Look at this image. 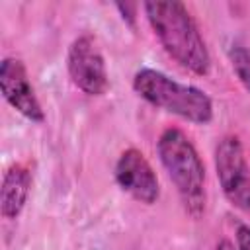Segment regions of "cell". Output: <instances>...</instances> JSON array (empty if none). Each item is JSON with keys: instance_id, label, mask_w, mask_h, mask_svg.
<instances>
[{"instance_id": "cell-1", "label": "cell", "mask_w": 250, "mask_h": 250, "mask_svg": "<svg viewBox=\"0 0 250 250\" xmlns=\"http://www.w3.org/2000/svg\"><path fill=\"white\" fill-rule=\"evenodd\" d=\"M143 8L162 49L186 70L197 76L209 74L211 55L188 8L176 0L146 2Z\"/></svg>"}, {"instance_id": "cell-2", "label": "cell", "mask_w": 250, "mask_h": 250, "mask_svg": "<svg viewBox=\"0 0 250 250\" xmlns=\"http://www.w3.org/2000/svg\"><path fill=\"white\" fill-rule=\"evenodd\" d=\"M156 150L160 164L176 186L184 209L195 219L201 217L207 201L205 168L191 141L186 137L184 131L168 127L160 133Z\"/></svg>"}, {"instance_id": "cell-3", "label": "cell", "mask_w": 250, "mask_h": 250, "mask_svg": "<svg viewBox=\"0 0 250 250\" xmlns=\"http://www.w3.org/2000/svg\"><path fill=\"white\" fill-rule=\"evenodd\" d=\"M133 90L150 105L186 121L207 125L213 119V102L203 90L176 82L160 70L141 68L135 72Z\"/></svg>"}, {"instance_id": "cell-4", "label": "cell", "mask_w": 250, "mask_h": 250, "mask_svg": "<svg viewBox=\"0 0 250 250\" xmlns=\"http://www.w3.org/2000/svg\"><path fill=\"white\" fill-rule=\"evenodd\" d=\"M215 170L225 197L234 207L250 211V166L236 135H225L217 143Z\"/></svg>"}, {"instance_id": "cell-5", "label": "cell", "mask_w": 250, "mask_h": 250, "mask_svg": "<svg viewBox=\"0 0 250 250\" xmlns=\"http://www.w3.org/2000/svg\"><path fill=\"white\" fill-rule=\"evenodd\" d=\"M66 68L72 84L88 96H104L109 86L104 55L90 33L76 37L66 55Z\"/></svg>"}, {"instance_id": "cell-6", "label": "cell", "mask_w": 250, "mask_h": 250, "mask_svg": "<svg viewBox=\"0 0 250 250\" xmlns=\"http://www.w3.org/2000/svg\"><path fill=\"white\" fill-rule=\"evenodd\" d=\"M117 186L129 193L133 199L152 205L156 203L160 195L158 178L150 166V162L145 158V154L137 148H127L119 154L113 170Z\"/></svg>"}, {"instance_id": "cell-7", "label": "cell", "mask_w": 250, "mask_h": 250, "mask_svg": "<svg viewBox=\"0 0 250 250\" xmlns=\"http://www.w3.org/2000/svg\"><path fill=\"white\" fill-rule=\"evenodd\" d=\"M0 90L4 100L25 119L33 123H43L45 113L29 82L25 64L20 59L6 57L0 62Z\"/></svg>"}, {"instance_id": "cell-8", "label": "cell", "mask_w": 250, "mask_h": 250, "mask_svg": "<svg viewBox=\"0 0 250 250\" xmlns=\"http://www.w3.org/2000/svg\"><path fill=\"white\" fill-rule=\"evenodd\" d=\"M31 189V172L23 164H12L2 176L0 213L6 219H16L25 207Z\"/></svg>"}, {"instance_id": "cell-9", "label": "cell", "mask_w": 250, "mask_h": 250, "mask_svg": "<svg viewBox=\"0 0 250 250\" xmlns=\"http://www.w3.org/2000/svg\"><path fill=\"white\" fill-rule=\"evenodd\" d=\"M229 57H230L232 68H234L240 84L250 94V53L242 45H232L230 51H229Z\"/></svg>"}, {"instance_id": "cell-10", "label": "cell", "mask_w": 250, "mask_h": 250, "mask_svg": "<svg viewBox=\"0 0 250 250\" xmlns=\"http://www.w3.org/2000/svg\"><path fill=\"white\" fill-rule=\"evenodd\" d=\"M236 250H250V227L238 225L236 229Z\"/></svg>"}, {"instance_id": "cell-11", "label": "cell", "mask_w": 250, "mask_h": 250, "mask_svg": "<svg viewBox=\"0 0 250 250\" xmlns=\"http://www.w3.org/2000/svg\"><path fill=\"white\" fill-rule=\"evenodd\" d=\"M117 10L123 14V20H127L131 25H135V4H117Z\"/></svg>"}, {"instance_id": "cell-12", "label": "cell", "mask_w": 250, "mask_h": 250, "mask_svg": "<svg viewBox=\"0 0 250 250\" xmlns=\"http://www.w3.org/2000/svg\"><path fill=\"white\" fill-rule=\"evenodd\" d=\"M217 250H234V246H232L230 240H221V242L217 244Z\"/></svg>"}]
</instances>
